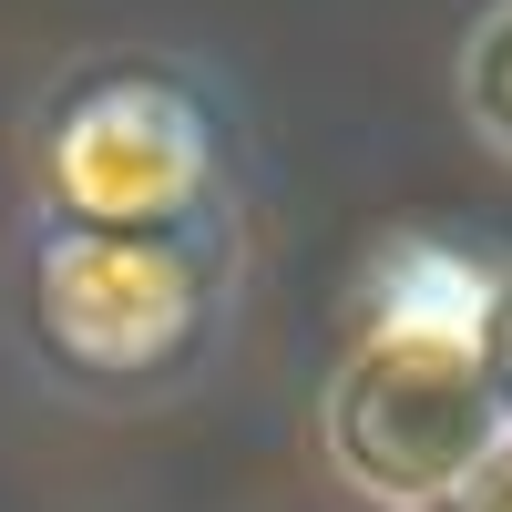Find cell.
Returning a JSON list of instances; mask_svg holds the SVG:
<instances>
[{
	"label": "cell",
	"instance_id": "cell-1",
	"mask_svg": "<svg viewBox=\"0 0 512 512\" xmlns=\"http://www.w3.org/2000/svg\"><path fill=\"white\" fill-rule=\"evenodd\" d=\"M492 267L451 246H390L359 287V338L328 379V461L349 472L359 502L379 512H441L472 461L512 431L492 359Z\"/></svg>",
	"mask_w": 512,
	"mask_h": 512
},
{
	"label": "cell",
	"instance_id": "cell-4",
	"mask_svg": "<svg viewBox=\"0 0 512 512\" xmlns=\"http://www.w3.org/2000/svg\"><path fill=\"white\" fill-rule=\"evenodd\" d=\"M461 103H472L482 144L512 154V0H492L472 21V41H461Z\"/></svg>",
	"mask_w": 512,
	"mask_h": 512
},
{
	"label": "cell",
	"instance_id": "cell-2",
	"mask_svg": "<svg viewBox=\"0 0 512 512\" xmlns=\"http://www.w3.org/2000/svg\"><path fill=\"white\" fill-rule=\"evenodd\" d=\"M41 185H52L62 226L103 236H175L205 185H216V134L205 103L164 72H113L93 93H72V113L41 144Z\"/></svg>",
	"mask_w": 512,
	"mask_h": 512
},
{
	"label": "cell",
	"instance_id": "cell-3",
	"mask_svg": "<svg viewBox=\"0 0 512 512\" xmlns=\"http://www.w3.org/2000/svg\"><path fill=\"white\" fill-rule=\"evenodd\" d=\"M205 318V256L185 236H103L62 226L31 267V328L82 379H144Z\"/></svg>",
	"mask_w": 512,
	"mask_h": 512
},
{
	"label": "cell",
	"instance_id": "cell-6",
	"mask_svg": "<svg viewBox=\"0 0 512 512\" xmlns=\"http://www.w3.org/2000/svg\"><path fill=\"white\" fill-rule=\"evenodd\" d=\"M482 359H492V390H502V420H512V267L492 277V318H482Z\"/></svg>",
	"mask_w": 512,
	"mask_h": 512
},
{
	"label": "cell",
	"instance_id": "cell-5",
	"mask_svg": "<svg viewBox=\"0 0 512 512\" xmlns=\"http://www.w3.org/2000/svg\"><path fill=\"white\" fill-rule=\"evenodd\" d=\"M441 512H512V431H502V441L472 461V482H461Z\"/></svg>",
	"mask_w": 512,
	"mask_h": 512
}]
</instances>
